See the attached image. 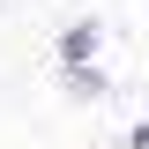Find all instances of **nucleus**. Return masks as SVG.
I'll use <instances>...</instances> for the list:
<instances>
[{
  "label": "nucleus",
  "mask_w": 149,
  "mask_h": 149,
  "mask_svg": "<svg viewBox=\"0 0 149 149\" xmlns=\"http://www.w3.org/2000/svg\"><path fill=\"white\" fill-rule=\"evenodd\" d=\"M97 45H104L97 22H67L60 30V67H97Z\"/></svg>",
  "instance_id": "1"
},
{
  "label": "nucleus",
  "mask_w": 149,
  "mask_h": 149,
  "mask_svg": "<svg viewBox=\"0 0 149 149\" xmlns=\"http://www.w3.org/2000/svg\"><path fill=\"white\" fill-rule=\"evenodd\" d=\"M67 74V97H104V67H60Z\"/></svg>",
  "instance_id": "2"
},
{
  "label": "nucleus",
  "mask_w": 149,
  "mask_h": 149,
  "mask_svg": "<svg viewBox=\"0 0 149 149\" xmlns=\"http://www.w3.org/2000/svg\"><path fill=\"white\" fill-rule=\"evenodd\" d=\"M127 142H134V149H149V119H142V127H127Z\"/></svg>",
  "instance_id": "3"
}]
</instances>
